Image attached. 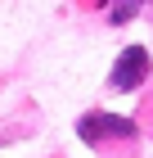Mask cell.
Returning a JSON list of instances; mask_svg holds the SVG:
<instances>
[{"label":"cell","mask_w":153,"mask_h":158,"mask_svg":"<svg viewBox=\"0 0 153 158\" xmlns=\"http://www.w3.org/2000/svg\"><path fill=\"white\" fill-rule=\"evenodd\" d=\"M131 14H135V5H117V9H113V23H126Z\"/></svg>","instance_id":"obj_3"},{"label":"cell","mask_w":153,"mask_h":158,"mask_svg":"<svg viewBox=\"0 0 153 158\" xmlns=\"http://www.w3.org/2000/svg\"><path fill=\"white\" fill-rule=\"evenodd\" d=\"M77 135L81 140H131L135 135V122L131 118H117V113H86L81 122H77Z\"/></svg>","instance_id":"obj_1"},{"label":"cell","mask_w":153,"mask_h":158,"mask_svg":"<svg viewBox=\"0 0 153 158\" xmlns=\"http://www.w3.org/2000/svg\"><path fill=\"white\" fill-rule=\"evenodd\" d=\"M144 77H149V50L144 45L122 50L117 63H113V86L117 90H135V86H144Z\"/></svg>","instance_id":"obj_2"}]
</instances>
